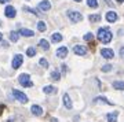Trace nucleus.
Returning <instances> with one entry per match:
<instances>
[{
  "mask_svg": "<svg viewBox=\"0 0 124 122\" xmlns=\"http://www.w3.org/2000/svg\"><path fill=\"white\" fill-rule=\"evenodd\" d=\"M101 55H102L103 59H113V58H115V52H113L112 48H102Z\"/></svg>",
  "mask_w": 124,
  "mask_h": 122,
  "instance_id": "nucleus-6",
  "label": "nucleus"
},
{
  "mask_svg": "<svg viewBox=\"0 0 124 122\" xmlns=\"http://www.w3.org/2000/svg\"><path fill=\"white\" fill-rule=\"evenodd\" d=\"M31 113L33 114V115H36V117H40V115L43 114V108H41L40 106H37V104H33L31 107Z\"/></svg>",
  "mask_w": 124,
  "mask_h": 122,
  "instance_id": "nucleus-14",
  "label": "nucleus"
},
{
  "mask_svg": "<svg viewBox=\"0 0 124 122\" xmlns=\"http://www.w3.org/2000/svg\"><path fill=\"white\" fill-rule=\"evenodd\" d=\"M113 69V67H112V65H105V66H102V71H103V73H108V71H110V70Z\"/></svg>",
  "mask_w": 124,
  "mask_h": 122,
  "instance_id": "nucleus-30",
  "label": "nucleus"
},
{
  "mask_svg": "<svg viewBox=\"0 0 124 122\" xmlns=\"http://www.w3.org/2000/svg\"><path fill=\"white\" fill-rule=\"evenodd\" d=\"M7 1H10V0H0V4H4V3H7Z\"/></svg>",
  "mask_w": 124,
  "mask_h": 122,
  "instance_id": "nucleus-35",
  "label": "nucleus"
},
{
  "mask_svg": "<svg viewBox=\"0 0 124 122\" xmlns=\"http://www.w3.org/2000/svg\"><path fill=\"white\" fill-rule=\"evenodd\" d=\"M68 52H69V51H68V48L62 45V47H59V48L57 49V52H55V56L59 58V59H65V58L68 56Z\"/></svg>",
  "mask_w": 124,
  "mask_h": 122,
  "instance_id": "nucleus-7",
  "label": "nucleus"
},
{
  "mask_svg": "<svg viewBox=\"0 0 124 122\" xmlns=\"http://www.w3.org/2000/svg\"><path fill=\"white\" fill-rule=\"evenodd\" d=\"M75 1H77V3H80V1H81V0H75Z\"/></svg>",
  "mask_w": 124,
  "mask_h": 122,
  "instance_id": "nucleus-39",
  "label": "nucleus"
},
{
  "mask_svg": "<svg viewBox=\"0 0 124 122\" xmlns=\"http://www.w3.org/2000/svg\"><path fill=\"white\" fill-rule=\"evenodd\" d=\"M94 103H102V104H108V106H115V103L110 100H108L105 96H98L94 99Z\"/></svg>",
  "mask_w": 124,
  "mask_h": 122,
  "instance_id": "nucleus-10",
  "label": "nucleus"
},
{
  "mask_svg": "<svg viewBox=\"0 0 124 122\" xmlns=\"http://www.w3.org/2000/svg\"><path fill=\"white\" fill-rule=\"evenodd\" d=\"M119 19V15H117V13H115V11H108L106 13V21L110 22V23H113V22H116Z\"/></svg>",
  "mask_w": 124,
  "mask_h": 122,
  "instance_id": "nucleus-11",
  "label": "nucleus"
},
{
  "mask_svg": "<svg viewBox=\"0 0 124 122\" xmlns=\"http://www.w3.org/2000/svg\"><path fill=\"white\" fill-rule=\"evenodd\" d=\"M3 110H4V106L0 104V115H1V113H3Z\"/></svg>",
  "mask_w": 124,
  "mask_h": 122,
  "instance_id": "nucleus-34",
  "label": "nucleus"
},
{
  "mask_svg": "<svg viewBox=\"0 0 124 122\" xmlns=\"http://www.w3.org/2000/svg\"><path fill=\"white\" fill-rule=\"evenodd\" d=\"M22 63H23V56L21 55V54H17V55H14L13 62H11V66H13V69H14V70L19 69V67L22 66Z\"/></svg>",
  "mask_w": 124,
  "mask_h": 122,
  "instance_id": "nucleus-5",
  "label": "nucleus"
},
{
  "mask_svg": "<svg viewBox=\"0 0 124 122\" xmlns=\"http://www.w3.org/2000/svg\"><path fill=\"white\" fill-rule=\"evenodd\" d=\"M18 33H19V36H22V37H33L35 36V32L29 30V29H25V27H21L18 30Z\"/></svg>",
  "mask_w": 124,
  "mask_h": 122,
  "instance_id": "nucleus-12",
  "label": "nucleus"
},
{
  "mask_svg": "<svg viewBox=\"0 0 124 122\" xmlns=\"http://www.w3.org/2000/svg\"><path fill=\"white\" fill-rule=\"evenodd\" d=\"M87 6L91 8H97L98 7V1L97 0H87Z\"/></svg>",
  "mask_w": 124,
  "mask_h": 122,
  "instance_id": "nucleus-26",
  "label": "nucleus"
},
{
  "mask_svg": "<svg viewBox=\"0 0 124 122\" xmlns=\"http://www.w3.org/2000/svg\"><path fill=\"white\" fill-rule=\"evenodd\" d=\"M4 15L7 18H15V15H17V10L14 8L13 6H7L4 10Z\"/></svg>",
  "mask_w": 124,
  "mask_h": 122,
  "instance_id": "nucleus-9",
  "label": "nucleus"
},
{
  "mask_svg": "<svg viewBox=\"0 0 124 122\" xmlns=\"http://www.w3.org/2000/svg\"><path fill=\"white\" fill-rule=\"evenodd\" d=\"M18 82H19V85L23 87V88H32L33 87V81H31V75L26 74V73H23V74H21L18 77Z\"/></svg>",
  "mask_w": 124,
  "mask_h": 122,
  "instance_id": "nucleus-2",
  "label": "nucleus"
},
{
  "mask_svg": "<svg viewBox=\"0 0 124 122\" xmlns=\"http://www.w3.org/2000/svg\"><path fill=\"white\" fill-rule=\"evenodd\" d=\"M51 80H53V81H59V80H61V73H59L58 70L51 71Z\"/></svg>",
  "mask_w": 124,
  "mask_h": 122,
  "instance_id": "nucleus-23",
  "label": "nucleus"
},
{
  "mask_svg": "<svg viewBox=\"0 0 124 122\" xmlns=\"http://www.w3.org/2000/svg\"><path fill=\"white\" fill-rule=\"evenodd\" d=\"M112 87L115 88L116 91H124V81H120V80H116L112 82Z\"/></svg>",
  "mask_w": 124,
  "mask_h": 122,
  "instance_id": "nucleus-17",
  "label": "nucleus"
},
{
  "mask_svg": "<svg viewBox=\"0 0 124 122\" xmlns=\"http://www.w3.org/2000/svg\"><path fill=\"white\" fill-rule=\"evenodd\" d=\"M117 3H124V0H116Z\"/></svg>",
  "mask_w": 124,
  "mask_h": 122,
  "instance_id": "nucleus-38",
  "label": "nucleus"
},
{
  "mask_svg": "<svg viewBox=\"0 0 124 122\" xmlns=\"http://www.w3.org/2000/svg\"><path fill=\"white\" fill-rule=\"evenodd\" d=\"M51 122H58V119H55V118H51Z\"/></svg>",
  "mask_w": 124,
  "mask_h": 122,
  "instance_id": "nucleus-36",
  "label": "nucleus"
},
{
  "mask_svg": "<svg viewBox=\"0 0 124 122\" xmlns=\"http://www.w3.org/2000/svg\"><path fill=\"white\" fill-rule=\"evenodd\" d=\"M39 8L41 10V11H48V10L51 8V3H50L48 0H41L39 3Z\"/></svg>",
  "mask_w": 124,
  "mask_h": 122,
  "instance_id": "nucleus-15",
  "label": "nucleus"
},
{
  "mask_svg": "<svg viewBox=\"0 0 124 122\" xmlns=\"http://www.w3.org/2000/svg\"><path fill=\"white\" fill-rule=\"evenodd\" d=\"M23 10H25V11H29V13H31V14H33L35 17H40V13H39V11H36L35 8H29V7H23Z\"/></svg>",
  "mask_w": 124,
  "mask_h": 122,
  "instance_id": "nucleus-27",
  "label": "nucleus"
},
{
  "mask_svg": "<svg viewBox=\"0 0 124 122\" xmlns=\"http://www.w3.org/2000/svg\"><path fill=\"white\" fill-rule=\"evenodd\" d=\"M97 39L99 40L101 43L108 44V43H110L112 39H113V33H112V30L108 26H102V27H99V29H98Z\"/></svg>",
  "mask_w": 124,
  "mask_h": 122,
  "instance_id": "nucleus-1",
  "label": "nucleus"
},
{
  "mask_svg": "<svg viewBox=\"0 0 124 122\" xmlns=\"http://www.w3.org/2000/svg\"><path fill=\"white\" fill-rule=\"evenodd\" d=\"M36 52H37V51H36V48H33V47H31V48H28V51H26V55L29 58H33L36 55Z\"/></svg>",
  "mask_w": 124,
  "mask_h": 122,
  "instance_id": "nucleus-25",
  "label": "nucleus"
},
{
  "mask_svg": "<svg viewBox=\"0 0 124 122\" xmlns=\"http://www.w3.org/2000/svg\"><path fill=\"white\" fill-rule=\"evenodd\" d=\"M39 65L41 66V67H44V69H47V67H48V62H47V59H46V58H41V59H40L39 61Z\"/></svg>",
  "mask_w": 124,
  "mask_h": 122,
  "instance_id": "nucleus-28",
  "label": "nucleus"
},
{
  "mask_svg": "<svg viewBox=\"0 0 124 122\" xmlns=\"http://www.w3.org/2000/svg\"><path fill=\"white\" fill-rule=\"evenodd\" d=\"M10 41L11 43H17L18 40H19V33L18 32H15V30H13V32H10Z\"/></svg>",
  "mask_w": 124,
  "mask_h": 122,
  "instance_id": "nucleus-19",
  "label": "nucleus"
},
{
  "mask_svg": "<svg viewBox=\"0 0 124 122\" xmlns=\"http://www.w3.org/2000/svg\"><path fill=\"white\" fill-rule=\"evenodd\" d=\"M105 1H106V4H108V6H110V7H112V6H115L113 3H112V0H105Z\"/></svg>",
  "mask_w": 124,
  "mask_h": 122,
  "instance_id": "nucleus-33",
  "label": "nucleus"
},
{
  "mask_svg": "<svg viewBox=\"0 0 124 122\" xmlns=\"http://www.w3.org/2000/svg\"><path fill=\"white\" fill-rule=\"evenodd\" d=\"M88 19H90V22L95 23V22H99V21H101V15H99V14H90V15H88Z\"/></svg>",
  "mask_w": 124,
  "mask_h": 122,
  "instance_id": "nucleus-22",
  "label": "nucleus"
},
{
  "mask_svg": "<svg viewBox=\"0 0 124 122\" xmlns=\"http://www.w3.org/2000/svg\"><path fill=\"white\" fill-rule=\"evenodd\" d=\"M83 39H84L85 41H90V43H91V41L94 40V34L88 32V33H85V34H84V37H83Z\"/></svg>",
  "mask_w": 124,
  "mask_h": 122,
  "instance_id": "nucleus-29",
  "label": "nucleus"
},
{
  "mask_svg": "<svg viewBox=\"0 0 124 122\" xmlns=\"http://www.w3.org/2000/svg\"><path fill=\"white\" fill-rule=\"evenodd\" d=\"M43 92L46 95H53V93H57V88L53 85H46V87H43Z\"/></svg>",
  "mask_w": 124,
  "mask_h": 122,
  "instance_id": "nucleus-18",
  "label": "nucleus"
},
{
  "mask_svg": "<svg viewBox=\"0 0 124 122\" xmlns=\"http://www.w3.org/2000/svg\"><path fill=\"white\" fill-rule=\"evenodd\" d=\"M3 40V34H1V32H0V41Z\"/></svg>",
  "mask_w": 124,
  "mask_h": 122,
  "instance_id": "nucleus-37",
  "label": "nucleus"
},
{
  "mask_svg": "<svg viewBox=\"0 0 124 122\" xmlns=\"http://www.w3.org/2000/svg\"><path fill=\"white\" fill-rule=\"evenodd\" d=\"M62 40H63V37H62L61 33H53V34H51V41H53V43H59Z\"/></svg>",
  "mask_w": 124,
  "mask_h": 122,
  "instance_id": "nucleus-21",
  "label": "nucleus"
},
{
  "mask_svg": "<svg viewBox=\"0 0 124 122\" xmlns=\"http://www.w3.org/2000/svg\"><path fill=\"white\" fill-rule=\"evenodd\" d=\"M13 97L15 99V100H18L19 103H22V104H25V103H28V96L23 93V92H21V91H18V89H13Z\"/></svg>",
  "mask_w": 124,
  "mask_h": 122,
  "instance_id": "nucleus-3",
  "label": "nucleus"
},
{
  "mask_svg": "<svg viewBox=\"0 0 124 122\" xmlns=\"http://www.w3.org/2000/svg\"><path fill=\"white\" fill-rule=\"evenodd\" d=\"M37 30L39 32H46L47 30V25H46V22L40 21L39 23H37Z\"/></svg>",
  "mask_w": 124,
  "mask_h": 122,
  "instance_id": "nucleus-24",
  "label": "nucleus"
},
{
  "mask_svg": "<svg viewBox=\"0 0 124 122\" xmlns=\"http://www.w3.org/2000/svg\"><path fill=\"white\" fill-rule=\"evenodd\" d=\"M120 58H121V59H124V47L120 48Z\"/></svg>",
  "mask_w": 124,
  "mask_h": 122,
  "instance_id": "nucleus-32",
  "label": "nucleus"
},
{
  "mask_svg": "<svg viewBox=\"0 0 124 122\" xmlns=\"http://www.w3.org/2000/svg\"><path fill=\"white\" fill-rule=\"evenodd\" d=\"M61 69H62V73H63V74H66V71H68V66L65 65V63H62Z\"/></svg>",
  "mask_w": 124,
  "mask_h": 122,
  "instance_id": "nucleus-31",
  "label": "nucleus"
},
{
  "mask_svg": "<svg viewBox=\"0 0 124 122\" xmlns=\"http://www.w3.org/2000/svg\"><path fill=\"white\" fill-rule=\"evenodd\" d=\"M66 15L73 23H77V22H80L81 19H83V15H81L79 11H75V10H69V11L66 13Z\"/></svg>",
  "mask_w": 124,
  "mask_h": 122,
  "instance_id": "nucleus-4",
  "label": "nucleus"
},
{
  "mask_svg": "<svg viewBox=\"0 0 124 122\" xmlns=\"http://www.w3.org/2000/svg\"><path fill=\"white\" fill-rule=\"evenodd\" d=\"M39 47L41 48V49H44V51H48V49H50V43L47 41V40L41 39L39 41Z\"/></svg>",
  "mask_w": 124,
  "mask_h": 122,
  "instance_id": "nucleus-20",
  "label": "nucleus"
},
{
  "mask_svg": "<svg viewBox=\"0 0 124 122\" xmlns=\"http://www.w3.org/2000/svg\"><path fill=\"white\" fill-rule=\"evenodd\" d=\"M62 102H63V106H65L68 110H70L72 107H73L72 100H70V97H69V95H68V93H63V96H62Z\"/></svg>",
  "mask_w": 124,
  "mask_h": 122,
  "instance_id": "nucleus-13",
  "label": "nucleus"
},
{
  "mask_svg": "<svg viewBox=\"0 0 124 122\" xmlns=\"http://www.w3.org/2000/svg\"><path fill=\"white\" fill-rule=\"evenodd\" d=\"M117 117H119V111H113V113H108L106 114L108 122H117Z\"/></svg>",
  "mask_w": 124,
  "mask_h": 122,
  "instance_id": "nucleus-16",
  "label": "nucleus"
},
{
  "mask_svg": "<svg viewBox=\"0 0 124 122\" xmlns=\"http://www.w3.org/2000/svg\"><path fill=\"white\" fill-rule=\"evenodd\" d=\"M1 23H3V22H1V21H0V26H1Z\"/></svg>",
  "mask_w": 124,
  "mask_h": 122,
  "instance_id": "nucleus-40",
  "label": "nucleus"
},
{
  "mask_svg": "<svg viewBox=\"0 0 124 122\" xmlns=\"http://www.w3.org/2000/svg\"><path fill=\"white\" fill-rule=\"evenodd\" d=\"M73 52H75L76 55L84 56L85 54H87V48H85L84 45H80V44H77V45H75V48H73Z\"/></svg>",
  "mask_w": 124,
  "mask_h": 122,
  "instance_id": "nucleus-8",
  "label": "nucleus"
}]
</instances>
